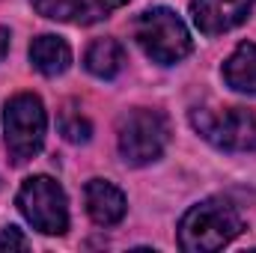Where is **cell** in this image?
<instances>
[{"label":"cell","mask_w":256,"mask_h":253,"mask_svg":"<svg viewBox=\"0 0 256 253\" xmlns=\"http://www.w3.org/2000/svg\"><path fill=\"white\" fill-rule=\"evenodd\" d=\"M244 230L242 214L230 200H202L179 220V248L188 253H212L226 248Z\"/></svg>","instance_id":"cell-1"},{"label":"cell","mask_w":256,"mask_h":253,"mask_svg":"<svg viewBox=\"0 0 256 253\" xmlns=\"http://www.w3.org/2000/svg\"><path fill=\"white\" fill-rule=\"evenodd\" d=\"M134 39L149 60L161 66L179 63L191 54V33L185 21L167 6H152L140 12L134 21Z\"/></svg>","instance_id":"cell-2"},{"label":"cell","mask_w":256,"mask_h":253,"mask_svg":"<svg viewBox=\"0 0 256 253\" xmlns=\"http://www.w3.org/2000/svg\"><path fill=\"white\" fill-rule=\"evenodd\" d=\"M224 80L236 92L256 96V45L244 42L236 48V54L224 63Z\"/></svg>","instance_id":"cell-10"},{"label":"cell","mask_w":256,"mask_h":253,"mask_svg":"<svg viewBox=\"0 0 256 253\" xmlns=\"http://www.w3.org/2000/svg\"><path fill=\"white\" fill-rule=\"evenodd\" d=\"M167 140H170L167 116L158 110H149V108L128 110L116 128L120 155L134 167H143V164H152L155 158H161V152L167 149Z\"/></svg>","instance_id":"cell-4"},{"label":"cell","mask_w":256,"mask_h":253,"mask_svg":"<svg viewBox=\"0 0 256 253\" xmlns=\"http://www.w3.org/2000/svg\"><path fill=\"white\" fill-rule=\"evenodd\" d=\"M18 208L33 224V230L45 236H63L68 230V206L66 194L51 176H33L18 190Z\"/></svg>","instance_id":"cell-6"},{"label":"cell","mask_w":256,"mask_h":253,"mask_svg":"<svg viewBox=\"0 0 256 253\" xmlns=\"http://www.w3.org/2000/svg\"><path fill=\"white\" fill-rule=\"evenodd\" d=\"M63 134H66V140H72V143H86L92 128H90V122L80 114H63Z\"/></svg>","instance_id":"cell-14"},{"label":"cell","mask_w":256,"mask_h":253,"mask_svg":"<svg viewBox=\"0 0 256 253\" xmlns=\"http://www.w3.org/2000/svg\"><path fill=\"white\" fill-rule=\"evenodd\" d=\"M84 66L90 74L102 78V80H110L122 72L126 66V51L116 39H96L90 48H86V57H84Z\"/></svg>","instance_id":"cell-11"},{"label":"cell","mask_w":256,"mask_h":253,"mask_svg":"<svg viewBox=\"0 0 256 253\" xmlns=\"http://www.w3.org/2000/svg\"><path fill=\"white\" fill-rule=\"evenodd\" d=\"M191 126L218 149H256V116L244 108H196L191 110Z\"/></svg>","instance_id":"cell-5"},{"label":"cell","mask_w":256,"mask_h":253,"mask_svg":"<svg viewBox=\"0 0 256 253\" xmlns=\"http://www.w3.org/2000/svg\"><path fill=\"white\" fill-rule=\"evenodd\" d=\"M256 0H191V18L206 36H220L248 21Z\"/></svg>","instance_id":"cell-7"},{"label":"cell","mask_w":256,"mask_h":253,"mask_svg":"<svg viewBox=\"0 0 256 253\" xmlns=\"http://www.w3.org/2000/svg\"><path fill=\"white\" fill-rule=\"evenodd\" d=\"M6 248H9V250H12V248H15V250H27L30 242H27L15 226H6V230L0 232V250H6Z\"/></svg>","instance_id":"cell-15"},{"label":"cell","mask_w":256,"mask_h":253,"mask_svg":"<svg viewBox=\"0 0 256 253\" xmlns=\"http://www.w3.org/2000/svg\"><path fill=\"white\" fill-rule=\"evenodd\" d=\"M84 200H86V212L90 218L98 224V226H114L126 218V196L122 190L104 179H92L86 182L84 190Z\"/></svg>","instance_id":"cell-8"},{"label":"cell","mask_w":256,"mask_h":253,"mask_svg":"<svg viewBox=\"0 0 256 253\" xmlns=\"http://www.w3.org/2000/svg\"><path fill=\"white\" fill-rule=\"evenodd\" d=\"M9 51V30H3L0 27V60H3V54Z\"/></svg>","instance_id":"cell-16"},{"label":"cell","mask_w":256,"mask_h":253,"mask_svg":"<svg viewBox=\"0 0 256 253\" xmlns=\"http://www.w3.org/2000/svg\"><path fill=\"white\" fill-rule=\"evenodd\" d=\"M30 63L36 66L42 74L54 78V74H63L68 63H72V48L66 45V39L60 36H36L33 45H30Z\"/></svg>","instance_id":"cell-9"},{"label":"cell","mask_w":256,"mask_h":253,"mask_svg":"<svg viewBox=\"0 0 256 253\" xmlns=\"http://www.w3.org/2000/svg\"><path fill=\"white\" fill-rule=\"evenodd\" d=\"M48 131L45 104L33 92H18L15 98L6 102L3 110V134H6V152L12 164H27L42 152Z\"/></svg>","instance_id":"cell-3"},{"label":"cell","mask_w":256,"mask_h":253,"mask_svg":"<svg viewBox=\"0 0 256 253\" xmlns=\"http://www.w3.org/2000/svg\"><path fill=\"white\" fill-rule=\"evenodd\" d=\"M128 0H84V15H80V24H92V21H102L108 18L114 9H122Z\"/></svg>","instance_id":"cell-13"},{"label":"cell","mask_w":256,"mask_h":253,"mask_svg":"<svg viewBox=\"0 0 256 253\" xmlns=\"http://www.w3.org/2000/svg\"><path fill=\"white\" fill-rule=\"evenodd\" d=\"M33 9L45 18L54 21H74L80 24L84 15V0H33Z\"/></svg>","instance_id":"cell-12"}]
</instances>
